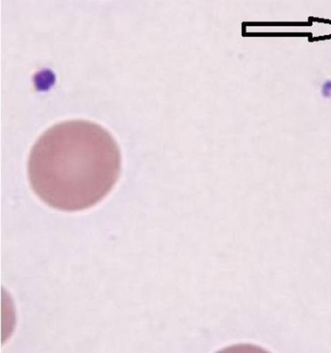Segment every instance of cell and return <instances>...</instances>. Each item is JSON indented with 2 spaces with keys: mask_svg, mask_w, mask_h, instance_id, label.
<instances>
[{
  "mask_svg": "<svg viewBox=\"0 0 331 353\" xmlns=\"http://www.w3.org/2000/svg\"><path fill=\"white\" fill-rule=\"evenodd\" d=\"M122 169L114 137L87 121H70L45 132L28 159L33 191L50 207L80 212L110 193Z\"/></svg>",
  "mask_w": 331,
  "mask_h": 353,
  "instance_id": "1",
  "label": "cell"
}]
</instances>
